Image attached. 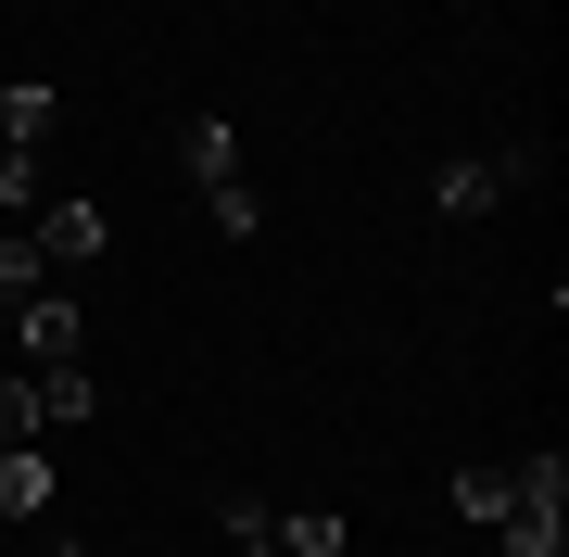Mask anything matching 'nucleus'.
<instances>
[{
  "instance_id": "obj_1",
  "label": "nucleus",
  "mask_w": 569,
  "mask_h": 557,
  "mask_svg": "<svg viewBox=\"0 0 569 557\" xmlns=\"http://www.w3.org/2000/svg\"><path fill=\"white\" fill-rule=\"evenodd\" d=\"M493 533H507V557H569V456L557 444L507 469V519Z\"/></svg>"
},
{
  "instance_id": "obj_2",
  "label": "nucleus",
  "mask_w": 569,
  "mask_h": 557,
  "mask_svg": "<svg viewBox=\"0 0 569 557\" xmlns=\"http://www.w3.org/2000/svg\"><path fill=\"white\" fill-rule=\"evenodd\" d=\"M63 355H89V317H77V291H26L13 305V355H0V368H63Z\"/></svg>"
},
{
  "instance_id": "obj_3",
  "label": "nucleus",
  "mask_w": 569,
  "mask_h": 557,
  "mask_svg": "<svg viewBox=\"0 0 569 557\" xmlns=\"http://www.w3.org/2000/svg\"><path fill=\"white\" fill-rule=\"evenodd\" d=\"M26 241H39V267H102V241H114V216L89 203V190H51V203L26 216Z\"/></svg>"
},
{
  "instance_id": "obj_4",
  "label": "nucleus",
  "mask_w": 569,
  "mask_h": 557,
  "mask_svg": "<svg viewBox=\"0 0 569 557\" xmlns=\"http://www.w3.org/2000/svg\"><path fill=\"white\" fill-rule=\"evenodd\" d=\"M13 392H26V431H63V418H89V406H102L89 355H63V368H13Z\"/></svg>"
},
{
  "instance_id": "obj_5",
  "label": "nucleus",
  "mask_w": 569,
  "mask_h": 557,
  "mask_svg": "<svg viewBox=\"0 0 569 557\" xmlns=\"http://www.w3.org/2000/svg\"><path fill=\"white\" fill-rule=\"evenodd\" d=\"M51 127H63V89L51 77H13V89H0V152H39Z\"/></svg>"
},
{
  "instance_id": "obj_6",
  "label": "nucleus",
  "mask_w": 569,
  "mask_h": 557,
  "mask_svg": "<svg viewBox=\"0 0 569 557\" xmlns=\"http://www.w3.org/2000/svg\"><path fill=\"white\" fill-rule=\"evenodd\" d=\"M51 495H63V481H51V456H39V444H0V519H39Z\"/></svg>"
},
{
  "instance_id": "obj_7",
  "label": "nucleus",
  "mask_w": 569,
  "mask_h": 557,
  "mask_svg": "<svg viewBox=\"0 0 569 557\" xmlns=\"http://www.w3.org/2000/svg\"><path fill=\"white\" fill-rule=\"evenodd\" d=\"M178 152H190V178H203V190H216V178H241V127H228V115H190V140H178Z\"/></svg>"
},
{
  "instance_id": "obj_8",
  "label": "nucleus",
  "mask_w": 569,
  "mask_h": 557,
  "mask_svg": "<svg viewBox=\"0 0 569 557\" xmlns=\"http://www.w3.org/2000/svg\"><path fill=\"white\" fill-rule=\"evenodd\" d=\"M266 545H279V557H342V519H329V507H291Z\"/></svg>"
},
{
  "instance_id": "obj_9",
  "label": "nucleus",
  "mask_w": 569,
  "mask_h": 557,
  "mask_svg": "<svg viewBox=\"0 0 569 557\" xmlns=\"http://www.w3.org/2000/svg\"><path fill=\"white\" fill-rule=\"evenodd\" d=\"M39 216V152H0V228Z\"/></svg>"
},
{
  "instance_id": "obj_10",
  "label": "nucleus",
  "mask_w": 569,
  "mask_h": 557,
  "mask_svg": "<svg viewBox=\"0 0 569 557\" xmlns=\"http://www.w3.org/2000/svg\"><path fill=\"white\" fill-rule=\"evenodd\" d=\"M456 519H481V533H493V519H507V469H456Z\"/></svg>"
},
{
  "instance_id": "obj_11",
  "label": "nucleus",
  "mask_w": 569,
  "mask_h": 557,
  "mask_svg": "<svg viewBox=\"0 0 569 557\" xmlns=\"http://www.w3.org/2000/svg\"><path fill=\"white\" fill-rule=\"evenodd\" d=\"M203 216L228 228V241H253V228H266V203H253V190H241V178H216V190H203Z\"/></svg>"
},
{
  "instance_id": "obj_12",
  "label": "nucleus",
  "mask_w": 569,
  "mask_h": 557,
  "mask_svg": "<svg viewBox=\"0 0 569 557\" xmlns=\"http://www.w3.org/2000/svg\"><path fill=\"white\" fill-rule=\"evenodd\" d=\"M0 444H39V431H26V392H13V368H0Z\"/></svg>"
},
{
  "instance_id": "obj_13",
  "label": "nucleus",
  "mask_w": 569,
  "mask_h": 557,
  "mask_svg": "<svg viewBox=\"0 0 569 557\" xmlns=\"http://www.w3.org/2000/svg\"><path fill=\"white\" fill-rule=\"evenodd\" d=\"M0 355H13V305H0Z\"/></svg>"
},
{
  "instance_id": "obj_14",
  "label": "nucleus",
  "mask_w": 569,
  "mask_h": 557,
  "mask_svg": "<svg viewBox=\"0 0 569 557\" xmlns=\"http://www.w3.org/2000/svg\"><path fill=\"white\" fill-rule=\"evenodd\" d=\"M228 557H279V545H228Z\"/></svg>"
}]
</instances>
